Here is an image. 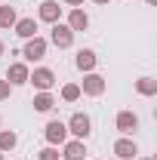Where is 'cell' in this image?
Returning <instances> with one entry per match:
<instances>
[{"mask_svg":"<svg viewBox=\"0 0 157 160\" xmlns=\"http://www.w3.org/2000/svg\"><path fill=\"white\" fill-rule=\"evenodd\" d=\"M65 126H68V136H74V139H80V142H86L89 132H93V120H89V114H83V111H74Z\"/></svg>","mask_w":157,"mask_h":160,"instance_id":"6da1fadb","label":"cell"},{"mask_svg":"<svg viewBox=\"0 0 157 160\" xmlns=\"http://www.w3.org/2000/svg\"><path fill=\"white\" fill-rule=\"evenodd\" d=\"M80 92L83 96H89V99H99V96H105V89H108V80L102 77L99 71H89V74H83V83H77Z\"/></svg>","mask_w":157,"mask_h":160,"instance_id":"7a4b0ae2","label":"cell"},{"mask_svg":"<svg viewBox=\"0 0 157 160\" xmlns=\"http://www.w3.org/2000/svg\"><path fill=\"white\" fill-rule=\"evenodd\" d=\"M46 49H49V40L46 37H31V40H25V46H22V59L25 62H40V59H46Z\"/></svg>","mask_w":157,"mask_h":160,"instance_id":"3957f363","label":"cell"},{"mask_svg":"<svg viewBox=\"0 0 157 160\" xmlns=\"http://www.w3.org/2000/svg\"><path fill=\"white\" fill-rule=\"evenodd\" d=\"M28 83H31V86H34L37 92H49V89L56 86V71H53V68H43V65H40V68H34V71L28 74Z\"/></svg>","mask_w":157,"mask_h":160,"instance_id":"277c9868","label":"cell"},{"mask_svg":"<svg viewBox=\"0 0 157 160\" xmlns=\"http://www.w3.org/2000/svg\"><path fill=\"white\" fill-rule=\"evenodd\" d=\"M43 139H46V145L62 148V145L68 142V126H65V120H49V123L43 126Z\"/></svg>","mask_w":157,"mask_h":160,"instance_id":"5b68a950","label":"cell"},{"mask_svg":"<svg viewBox=\"0 0 157 160\" xmlns=\"http://www.w3.org/2000/svg\"><path fill=\"white\" fill-rule=\"evenodd\" d=\"M49 43L59 46V49H71V46H74V31H71L65 22H56L53 31H49Z\"/></svg>","mask_w":157,"mask_h":160,"instance_id":"8992f818","label":"cell"},{"mask_svg":"<svg viewBox=\"0 0 157 160\" xmlns=\"http://www.w3.org/2000/svg\"><path fill=\"white\" fill-rule=\"evenodd\" d=\"M114 129H117L120 136H133L139 129V114L136 111H120L117 117H114Z\"/></svg>","mask_w":157,"mask_h":160,"instance_id":"52a82bcc","label":"cell"},{"mask_svg":"<svg viewBox=\"0 0 157 160\" xmlns=\"http://www.w3.org/2000/svg\"><path fill=\"white\" fill-rule=\"evenodd\" d=\"M111 151H114V157H117V160H136L139 157V145L129 139V136H120V139L114 142Z\"/></svg>","mask_w":157,"mask_h":160,"instance_id":"ba28073f","label":"cell"},{"mask_svg":"<svg viewBox=\"0 0 157 160\" xmlns=\"http://www.w3.org/2000/svg\"><path fill=\"white\" fill-rule=\"evenodd\" d=\"M28 74H31V68H28V62H13L9 65V71H6V83L9 86H25L28 83Z\"/></svg>","mask_w":157,"mask_h":160,"instance_id":"9c48e42d","label":"cell"},{"mask_svg":"<svg viewBox=\"0 0 157 160\" xmlns=\"http://www.w3.org/2000/svg\"><path fill=\"white\" fill-rule=\"evenodd\" d=\"M37 22H46V25L62 22V6L56 3V0H43V3L37 6Z\"/></svg>","mask_w":157,"mask_h":160,"instance_id":"30bf717a","label":"cell"},{"mask_svg":"<svg viewBox=\"0 0 157 160\" xmlns=\"http://www.w3.org/2000/svg\"><path fill=\"white\" fill-rule=\"evenodd\" d=\"M65 25H68L74 34H77V31H86V28H89V16H86V9H83V6H74V9L68 12V22H65Z\"/></svg>","mask_w":157,"mask_h":160,"instance_id":"8fae6325","label":"cell"},{"mask_svg":"<svg viewBox=\"0 0 157 160\" xmlns=\"http://www.w3.org/2000/svg\"><path fill=\"white\" fill-rule=\"evenodd\" d=\"M74 65H77V71H83V74L96 71V65H99L96 49H80V52H77V59H74Z\"/></svg>","mask_w":157,"mask_h":160,"instance_id":"7c38bea8","label":"cell"},{"mask_svg":"<svg viewBox=\"0 0 157 160\" xmlns=\"http://www.w3.org/2000/svg\"><path fill=\"white\" fill-rule=\"evenodd\" d=\"M83 154H86V145L80 139H68L62 145V160H83Z\"/></svg>","mask_w":157,"mask_h":160,"instance_id":"4fadbf2b","label":"cell"},{"mask_svg":"<svg viewBox=\"0 0 157 160\" xmlns=\"http://www.w3.org/2000/svg\"><path fill=\"white\" fill-rule=\"evenodd\" d=\"M37 19H19L16 22V25H13V31H16V34H19L22 40H31V37H37Z\"/></svg>","mask_w":157,"mask_h":160,"instance_id":"5bb4252c","label":"cell"},{"mask_svg":"<svg viewBox=\"0 0 157 160\" xmlns=\"http://www.w3.org/2000/svg\"><path fill=\"white\" fill-rule=\"evenodd\" d=\"M56 105H59V102H56L53 92H37V96H34V111H40V114H49Z\"/></svg>","mask_w":157,"mask_h":160,"instance_id":"9a60e30c","label":"cell"},{"mask_svg":"<svg viewBox=\"0 0 157 160\" xmlns=\"http://www.w3.org/2000/svg\"><path fill=\"white\" fill-rule=\"evenodd\" d=\"M136 92H139V96H145V99L157 96V80L154 77H139L136 80Z\"/></svg>","mask_w":157,"mask_h":160,"instance_id":"2e32d148","label":"cell"},{"mask_svg":"<svg viewBox=\"0 0 157 160\" xmlns=\"http://www.w3.org/2000/svg\"><path fill=\"white\" fill-rule=\"evenodd\" d=\"M16 145H19V136H16L13 129H0V151H3V154L13 151Z\"/></svg>","mask_w":157,"mask_h":160,"instance_id":"e0dca14e","label":"cell"},{"mask_svg":"<svg viewBox=\"0 0 157 160\" xmlns=\"http://www.w3.org/2000/svg\"><path fill=\"white\" fill-rule=\"evenodd\" d=\"M16 22H19V16H16V9H13V6H0V31L13 28Z\"/></svg>","mask_w":157,"mask_h":160,"instance_id":"ac0fdd59","label":"cell"},{"mask_svg":"<svg viewBox=\"0 0 157 160\" xmlns=\"http://www.w3.org/2000/svg\"><path fill=\"white\" fill-rule=\"evenodd\" d=\"M80 96H83V92H80L77 83H65V86H62V102H77Z\"/></svg>","mask_w":157,"mask_h":160,"instance_id":"d6986e66","label":"cell"},{"mask_svg":"<svg viewBox=\"0 0 157 160\" xmlns=\"http://www.w3.org/2000/svg\"><path fill=\"white\" fill-rule=\"evenodd\" d=\"M37 160H62V154H59L56 145H46V148H40V151H37Z\"/></svg>","mask_w":157,"mask_h":160,"instance_id":"ffe728a7","label":"cell"},{"mask_svg":"<svg viewBox=\"0 0 157 160\" xmlns=\"http://www.w3.org/2000/svg\"><path fill=\"white\" fill-rule=\"evenodd\" d=\"M13 89H16V86H9L6 80H0V102H6V99H9V96H13Z\"/></svg>","mask_w":157,"mask_h":160,"instance_id":"44dd1931","label":"cell"},{"mask_svg":"<svg viewBox=\"0 0 157 160\" xmlns=\"http://www.w3.org/2000/svg\"><path fill=\"white\" fill-rule=\"evenodd\" d=\"M65 3H68L71 9H74V6H83V0H65Z\"/></svg>","mask_w":157,"mask_h":160,"instance_id":"7402d4cb","label":"cell"},{"mask_svg":"<svg viewBox=\"0 0 157 160\" xmlns=\"http://www.w3.org/2000/svg\"><path fill=\"white\" fill-rule=\"evenodd\" d=\"M93 3H99V6H108V3H111V0H93Z\"/></svg>","mask_w":157,"mask_h":160,"instance_id":"603a6c76","label":"cell"},{"mask_svg":"<svg viewBox=\"0 0 157 160\" xmlns=\"http://www.w3.org/2000/svg\"><path fill=\"white\" fill-rule=\"evenodd\" d=\"M3 52H6V46H3V40H0V56H3Z\"/></svg>","mask_w":157,"mask_h":160,"instance_id":"cb8c5ba5","label":"cell"},{"mask_svg":"<svg viewBox=\"0 0 157 160\" xmlns=\"http://www.w3.org/2000/svg\"><path fill=\"white\" fill-rule=\"evenodd\" d=\"M145 3H148V6H154V3H157V0H145Z\"/></svg>","mask_w":157,"mask_h":160,"instance_id":"d4e9b609","label":"cell"},{"mask_svg":"<svg viewBox=\"0 0 157 160\" xmlns=\"http://www.w3.org/2000/svg\"><path fill=\"white\" fill-rule=\"evenodd\" d=\"M139 160H154V157H139Z\"/></svg>","mask_w":157,"mask_h":160,"instance_id":"484cf974","label":"cell"},{"mask_svg":"<svg viewBox=\"0 0 157 160\" xmlns=\"http://www.w3.org/2000/svg\"><path fill=\"white\" fill-rule=\"evenodd\" d=\"M0 129H3V117H0Z\"/></svg>","mask_w":157,"mask_h":160,"instance_id":"4316f807","label":"cell"},{"mask_svg":"<svg viewBox=\"0 0 157 160\" xmlns=\"http://www.w3.org/2000/svg\"><path fill=\"white\" fill-rule=\"evenodd\" d=\"M0 160H6V157H3V151H0Z\"/></svg>","mask_w":157,"mask_h":160,"instance_id":"83f0119b","label":"cell"}]
</instances>
